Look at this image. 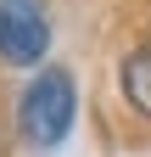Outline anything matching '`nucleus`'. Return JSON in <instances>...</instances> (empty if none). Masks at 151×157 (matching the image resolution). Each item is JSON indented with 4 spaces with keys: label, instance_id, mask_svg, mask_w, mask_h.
<instances>
[{
    "label": "nucleus",
    "instance_id": "nucleus-1",
    "mask_svg": "<svg viewBox=\"0 0 151 157\" xmlns=\"http://www.w3.org/2000/svg\"><path fill=\"white\" fill-rule=\"evenodd\" d=\"M73 112H79V95H73V78L62 67H39V78L23 90V135L34 146H62L73 129Z\"/></svg>",
    "mask_w": 151,
    "mask_h": 157
},
{
    "label": "nucleus",
    "instance_id": "nucleus-2",
    "mask_svg": "<svg viewBox=\"0 0 151 157\" xmlns=\"http://www.w3.org/2000/svg\"><path fill=\"white\" fill-rule=\"evenodd\" d=\"M50 45V23L34 0H0V56L11 62H39Z\"/></svg>",
    "mask_w": 151,
    "mask_h": 157
},
{
    "label": "nucleus",
    "instance_id": "nucleus-3",
    "mask_svg": "<svg viewBox=\"0 0 151 157\" xmlns=\"http://www.w3.org/2000/svg\"><path fill=\"white\" fill-rule=\"evenodd\" d=\"M123 95L151 118V51H129V62H123Z\"/></svg>",
    "mask_w": 151,
    "mask_h": 157
}]
</instances>
